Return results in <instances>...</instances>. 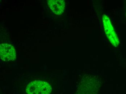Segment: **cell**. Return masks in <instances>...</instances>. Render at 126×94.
Instances as JSON below:
<instances>
[{"label":"cell","mask_w":126,"mask_h":94,"mask_svg":"<svg viewBox=\"0 0 126 94\" xmlns=\"http://www.w3.org/2000/svg\"><path fill=\"white\" fill-rule=\"evenodd\" d=\"M0 55L1 60L4 61H14L16 58L14 48L7 43H2L0 45Z\"/></svg>","instance_id":"4"},{"label":"cell","mask_w":126,"mask_h":94,"mask_svg":"<svg viewBox=\"0 0 126 94\" xmlns=\"http://www.w3.org/2000/svg\"><path fill=\"white\" fill-rule=\"evenodd\" d=\"M51 92L50 85L47 82L42 81H32L26 88L28 94H50Z\"/></svg>","instance_id":"2"},{"label":"cell","mask_w":126,"mask_h":94,"mask_svg":"<svg viewBox=\"0 0 126 94\" xmlns=\"http://www.w3.org/2000/svg\"><path fill=\"white\" fill-rule=\"evenodd\" d=\"M102 20L107 36L113 45L117 46L119 43V41L110 23V18L106 15L103 14Z\"/></svg>","instance_id":"3"},{"label":"cell","mask_w":126,"mask_h":94,"mask_svg":"<svg viewBox=\"0 0 126 94\" xmlns=\"http://www.w3.org/2000/svg\"><path fill=\"white\" fill-rule=\"evenodd\" d=\"M47 3L51 10L54 13L60 15L65 8V1L63 0H49Z\"/></svg>","instance_id":"5"},{"label":"cell","mask_w":126,"mask_h":94,"mask_svg":"<svg viewBox=\"0 0 126 94\" xmlns=\"http://www.w3.org/2000/svg\"><path fill=\"white\" fill-rule=\"evenodd\" d=\"M100 84L97 77L86 75L82 79L77 94H96Z\"/></svg>","instance_id":"1"}]
</instances>
